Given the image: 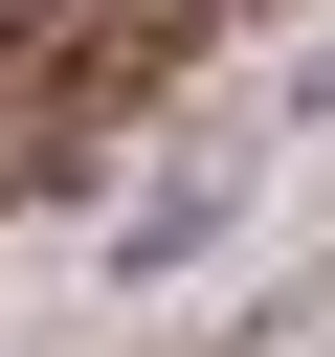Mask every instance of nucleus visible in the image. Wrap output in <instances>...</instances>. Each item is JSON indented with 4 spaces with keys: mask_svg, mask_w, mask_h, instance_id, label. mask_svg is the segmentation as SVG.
Returning <instances> with one entry per match:
<instances>
[{
    "mask_svg": "<svg viewBox=\"0 0 335 357\" xmlns=\"http://www.w3.org/2000/svg\"><path fill=\"white\" fill-rule=\"evenodd\" d=\"M290 0H0V201H89L223 45H268Z\"/></svg>",
    "mask_w": 335,
    "mask_h": 357,
    "instance_id": "nucleus-1",
    "label": "nucleus"
}]
</instances>
